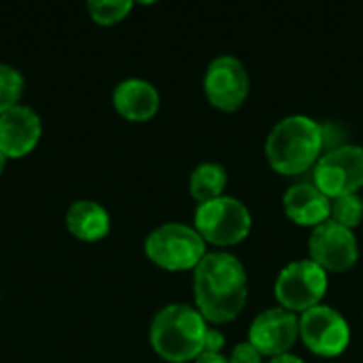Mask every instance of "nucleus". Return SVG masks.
<instances>
[{"instance_id": "f257e3e1", "label": "nucleus", "mask_w": 363, "mask_h": 363, "mask_svg": "<svg viewBox=\"0 0 363 363\" xmlns=\"http://www.w3.org/2000/svg\"><path fill=\"white\" fill-rule=\"evenodd\" d=\"M194 296L206 321H234L247 302V272L240 259L228 253H206L194 272Z\"/></svg>"}, {"instance_id": "f03ea898", "label": "nucleus", "mask_w": 363, "mask_h": 363, "mask_svg": "<svg viewBox=\"0 0 363 363\" xmlns=\"http://www.w3.org/2000/svg\"><path fill=\"white\" fill-rule=\"evenodd\" d=\"M323 151V132L306 115H291L279 121L266 140L270 166L281 174H302L319 162Z\"/></svg>"}, {"instance_id": "7ed1b4c3", "label": "nucleus", "mask_w": 363, "mask_h": 363, "mask_svg": "<svg viewBox=\"0 0 363 363\" xmlns=\"http://www.w3.org/2000/svg\"><path fill=\"white\" fill-rule=\"evenodd\" d=\"M206 330L200 311L187 304H170L151 323V347L166 362H196L204 351Z\"/></svg>"}, {"instance_id": "20e7f679", "label": "nucleus", "mask_w": 363, "mask_h": 363, "mask_svg": "<svg viewBox=\"0 0 363 363\" xmlns=\"http://www.w3.org/2000/svg\"><path fill=\"white\" fill-rule=\"evenodd\" d=\"M147 257L164 270H196L206 257V242L196 228L166 223L153 230L145 240Z\"/></svg>"}, {"instance_id": "39448f33", "label": "nucleus", "mask_w": 363, "mask_h": 363, "mask_svg": "<svg viewBox=\"0 0 363 363\" xmlns=\"http://www.w3.org/2000/svg\"><path fill=\"white\" fill-rule=\"evenodd\" d=\"M194 223H196V232L204 238V242L230 247V245H238L249 236L251 213L240 200L221 196L217 200L200 204Z\"/></svg>"}, {"instance_id": "423d86ee", "label": "nucleus", "mask_w": 363, "mask_h": 363, "mask_svg": "<svg viewBox=\"0 0 363 363\" xmlns=\"http://www.w3.org/2000/svg\"><path fill=\"white\" fill-rule=\"evenodd\" d=\"M328 289V272L313 259H302L285 266L277 279L274 296L289 313H306L323 300Z\"/></svg>"}, {"instance_id": "0eeeda50", "label": "nucleus", "mask_w": 363, "mask_h": 363, "mask_svg": "<svg viewBox=\"0 0 363 363\" xmlns=\"http://www.w3.org/2000/svg\"><path fill=\"white\" fill-rule=\"evenodd\" d=\"M315 187L330 200L357 194L363 187V147L340 145L315 164Z\"/></svg>"}, {"instance_id": "6e6552de", "label": "nucleus", "mask_w": 363, "mask_h": 363, "mask_svg": "<svg viewBox=\"0 0 363 363\" xmlns=\"http://www.w3.org/2000/svg\"><path fill=\"white\" fill-rule=\"evenodd\" d=\"M300 338L315 355L336 357L349 347L351 328L338 311L315 306L300 319Z\"/></svg>"}, {"instance_id": "1a4fd4ad", "label": "nucleus", "mask_w": 363, "mask_h": 363, "mask_svg": "<svg viewBox=\"0 0 363 363\" xmlns=\"http://www.w3.org/2000/svg\"><path fill=\"white\" fill-rule=\"evenodd\" d=\"M204 94L221 111L240 108L249 96V72L245 64L232 55L213 60L204 74Z\"/></svg>"}, {"instance_id": "9d476101", "label": "nucleus", "mask_w": 363, "mask_h": 363, "mask_svg": "<svg viewBox=\"0 0 363 363\" xmlns=\"http://www.w3.org/2000/svg\"><path fill=\"white\" fill-rule=\"evenodd\" d=\"M311 259L325 272H345L357 262L355 234L334 221L317 225L308 240Z\"/></svg>"}, {"instance_id": "9b49d317", "label": "nucleus", "mask_w": 363, "mask_h": 363, "mask_svg": "<svg viewBox=\"0 0 363 363\" xmlns=\"http://www.w3.org/2000/svg\"><path fill=\"white\" fill-rule=\"evenodd\" d=\"M300 336V319L285 308H270L255 317L249 328V342L268 357L285 355Z\"/></svg>"}, {"instance_id": "f8f14e48", "label": "nucleus", "mask_w": 363, "mask_h": 363, "mask_svg": "<svg viewBox=\"0 0 363 363\" xmlns=\"http://www.w3.org/2000/svg\"><path fill=\"white\" fill-rule=\"evenodd\" d=\"M40 117L30 106L17 104L0 115V153L4 157H23L40 140Z\"/></svg>"}, {"instance_id": "ddd939ff", "label": "nucleus", "mask_w": 363, "mask_h": 363, "mask_svg": "<svg viewBox=\"0 0 363 363\" xmlns=\"http://www.w3.org/2000/svg\"><path fill=\"white\" fill-rule=\"evenodd\" d=\"M283 206L294 223L317 228L330 219L332 200L325 194H321L315 185L300 183L287 189V194L283 196Z\"/></svg>"}, {"instance_id": "4468645a", "label": "nucleus", "mask_w": 363, "mask_h": 363, "mask_svg": "<svg viewBox=\"0 0 363 363\" xmlns=\"http://www.w3.org/2000/svg\"><path fill=\"white\" fill-rule=\"evenodd\" d=\"M113 104L128 121H147L160 108V94L145 79H125L115 87Z\"/></svg>"}, {"instance_id": "2eb2a0df", "label": "nucleus", "mask_w": 363, "mask_h": 363, "mask_svg": "<svg viewBox=\"0 0 363 363\" xmlns=\"http://www.w3.org/2000/svg\"><path fill=\"white\" fill-rule=\"evenodd\" d=\"M66 228L83 242L102 240L111 230L108 213L94 200H79L66 213Z\"/></svg>"}, {"instance_id": "dca6fc26", "label": "nucleus", "mask_w": 363, "mask_h": 363, "mask_svg": "<svg viewBox=\"0 0 363 363\" xmlns=\"http://www.w3.org/2000/svg\"><path fill=\"white\" fill-rule=\"evenodd\" d=\"M225 183H228L225 168L221 164L206 162V164H200L191 172V177H189V194L200 204H204V202L221 198V194L225 189Z\"/></svg>"}, {"instance_id": "f3484780", "label": "nucleus", "mask_w": 363, "mask_h": 363, "mask_svg": "<svg viewBox=\"0 0 363 363\" xmlns=\"http://www.w3.org/2000/svg\"><path fill=\"white\" fill-rule=\"evenodd\" d=\"M363 219V200L357 194H349V196H340L336 200H332V211H330V221L347 228L353 232V228H357Z\"/></svg>"}, {"instance_id": "a211bd4d", "label": "nucleus", "mask_w": 363, "mask_h": 363, "mask_svg": "<svg viewBox=\"0 0 363 363\" xmlns=\"http://www.w3.org/2000/svg\"><path fill=\"white\" fill-rule=\"evenodd\" d=\"M23 91V77L9 64H0V115L17 106Z\"/></svg>"}, {"instance_id": "6ab92c4d", "label": "nucleus", "mask_w": 363, "mask_h": 363, "mask_svg": "<svg viewBox=\"0 0 363 363\" xmlns=\"http://www.w3.org/2000/svg\"><path fill=\"white\" fill-rule=\"evenodd\" d=\"M132 6L134 4L130 0H94L87 4L91 19L100 26H111L121 21L132 11Z\"/></svg>"}, {"instance_id": "aec40b11", "label": "nucleus", "mask_w": 363, "mask_h": 363, "mask_svg": "<svg viewBox=\"0 0 363 363\" xmlns=\"http://www.w3.org/2000/svg\"><path fill=\"white\" fill-rule=\"evenodd\" d=\"M230 363H262V353L251 342H240L232 349Z\"/></svg>"}, {"instance_id": "412c9836", "label": "nucleus", "mask_w": 363, "mask_h": 363, "mask_svg": "<svg viewBox=\"0 0 363 363\" xmlns=\"http://www.w3.org/2000/svg\"><path fill=\"white\" fill-rule=\"evenodd\" d=\"M223 345H225L223 334H221L219 330L208 328V330H206V336H204V351H202V353H221Z\"/></svg>"}, {"instance_id": "4be33fe9", "label": "nucleus", "mask_w": 363, "mask_h": 363, "mask_svg": "<svg viewBox=\"0 0 363 363\" xmlns=\"http://www.w3.org/2000/svg\"><path fill=\"white\" fill-rule=\"evenodd\" d=\"M194 363H230V359L221 353H202Z\"/></svg>"}, {"instance_id": "5701e85b", "label": "nucleus", "mask_w": 363, "mask_h": 363, "mask_svg": "<svg viewBox=\"0 0 363 363\" xmlns=\"http://www.w3.org/2000/svg\"><path fill=\"white\" fill-rule=\"evenodd\" d=\"M270 363H304L300 357L291 355V353H285V355H279V357H272Z\"/></svg>"}, {"instance_id": "b1692460", "label": "nucleus", "mask_w": 363, "mask_h": 363, "mask_svg": "<svg viewBox=\"0 0 363 363\" xmlns=\"http://www.w3.org/2000/svg\"><path fill=\"white\" fill-rule=\"evenodd\" d=\"M4 164H6V157L0 153V172H2V168H4Z\"/></svg>"}]
</instances>
